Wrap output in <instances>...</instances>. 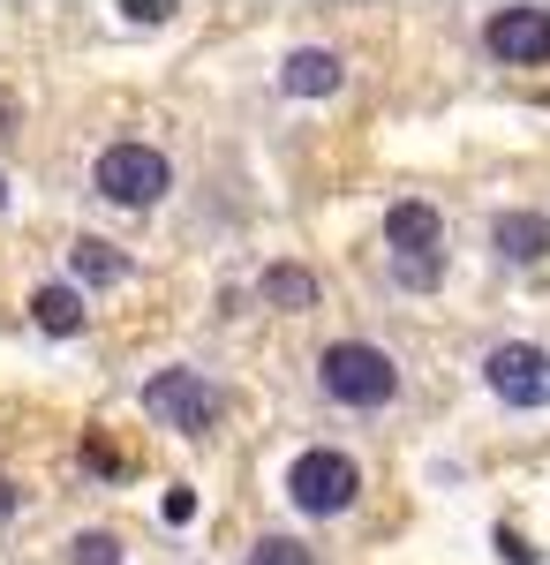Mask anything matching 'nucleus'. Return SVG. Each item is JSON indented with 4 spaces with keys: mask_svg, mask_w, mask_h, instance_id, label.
<instances>
[{
    "mask_svg": "<svg viewBox=\"0 0 550 565\" xmlns=\"http://www.w3.org/2000/svg\"><path fill=\"white\" fill-rule=\"evenodd\" d=\"M309 377H317V399L339 407V415H384V407L400 399V362H392V348L362 340V332L325 340Z\"/></svg>",
    "mask_w": 550,
    "mask_h": 565,
    "instance_id": "1",
    "label": "nucleus"
},
{
    "mask_svg": "<svg viewBox=\"0 0 550 565\" xmlns=\"http://www.w3.org/2000/svg\"><path fill=\"white\" fill-rule=\"evenodd\" d=\"M167 189H173V159L159 143L121 136V143H106L91 159V196L114 204V212H151V204H167Z\"/></svg>",
    "mask_w": 550,
    "mask_h": 565,
    "instance_id": "2",
    "label": "nucleus"
},
{
    "mask_svg": "<svg viewBox=\"0 0 550 565\" xmlns=\"http://www.w3.org/2000/svg\"><path fill=\"white\" fill-rule=\"evenodd\" d=\"M287 505L302 521H347L362 505V468L339 445H302L287 460Z\"/></svg>",
    "mask_w": 550,
    "mask_h": 565,
    "instance_id": "3",
    "label": "nucleus"
},
{
    "mask_svg": "<svg viewBox=\"0 0 550 565\" xmlns=\"http://www.w3.org/2000/svg\"><path fill=\"white\" fill-rule=\"evenodd\" d=\"M144 415L173 437H212L219 415H226V392H219L197 362H167V370L144 377Z\"/></svg>",
    "mask_w": 550,
    "mask_h": 565,
    "instance_id": "4",
    "label": "nucleus"
},
{
    "mask_svg": "<svg viewBox=\"0 0 550 565\" xmlns=\"http://www.w3.org/2000/svg\"><path fill=\"white\" fill-rule=\"evenodd\" d=\"M483 385L498 407L512 415H543L550 407V348L536 340H498V348H483Z\"/></svg>",
    "mask_w": 550,
    "mask_h": 565,
    "instance_id": "5",
    "label": "nucleus"
},
{
    "mask_svg": "<svg viewBox=\"0 0 550 565\" xmlns=\"http://www.w3.org/2000/svg\"><path fill=\"white\" fill-rule=\"evenodd\" d=\"M483 53L506 68H550V8H498L483 23Z\"/></svg>",
    "mask_w": 550,
    "mask_h": 565,
    "instance_id": "6",
    "label": "nucleus"
},
{
    "mask_svg": "<svg viewBox=\"0 0 550 565\" xmlns=\"http://www.w3.org/2000/svg\"><path fill=\"white\" fill-rule=\"evenodd\" d=\"M384 249H392V257H430V249H445V212L423 204V196L384 204Z\"/></svg>",
    "mask_w": 550,
    "mask_h": 565,
    "instance_id": "7",
    "label": "nucleus"
},
{
    "mask_svg": "<svg viewBox=\"0 0 550 565\" xmlns=\"http://www.w3.org/2000/svg\"><path fill=\"white\" fill-rule=\"evenodd\" d=\"M490 249H498V264H512V271H528V264L550 257V218L543 212H498L490 218Z\"/></svg>",
    "mask_w": 550,
    "mask_h": 565,
    "instance_id": "8",
    "label": "nucleus"
},
{
    "mask_svg": "<svg viewBox=\"0 0 550 565\" xmlns=\"http://www.w3.org/2000/svg\"><path fill=\"white\" fill-rule=\"evenodd\" d=\"M317 295H325V287H317V271H309V264H295V257H272L264 271H256V302L279 309V317H309V309H317Z\"/></svg>",
    "mask_w": 550,
    "mask_h": 565,
    "instance_id": "9",
    "label": "nucleus"
},
{
    "mask_svg": "<svg viewBox=\"0 0 550 565\" xmlns=\"http://www.w3.org/2000/svg\"><path fill=\"white\" fill-rule=\"evenodd\" d=\"M339 84H347V61H339L332 45H295L279 61V90L287 98H332Z\"/></svg>",
    "mask_w": 550,
    "mask_h": 565,
    "instance_id": "10",
    "label": "nucleus"
},
{
    "mask_svg": "<svg viewBox=\"0 0 550 565\" xmlns=\"http://www.w3.org/2000/svg\"><path fill=\"white\" fill-rule=\"evenodd\" d=\"M31 324H39L45 340H76V332L91 324L84 287H76V279H45V287H31Z\"/></svg>",
    "mask_w": 550,
    "mask_h": 565,
    "instance_id": "11",
    "label": "nucleus"
},
{
    "mask_svg": "<svg viewBox=\"0 0 550 565\" xmlns=\"http://www.w3.org/2000/svg\"><path fill=\"white\" fill-rule=\"evenodd\" d=\"M68 271H76V287H121L136 264H128V249H114V242L76 234V242H68Z\"/></svg>",
    "mask_w": 550,
    "mask_h": 565,
    "instance_id": "12",
    "label": "nucleus"
},
{
    "mask_svg": "<svg viewBox=\"0 0 550 565\" xmlns=\"http://www.w3.org/2000/svg\"><path fill=\"white\" fill-rule=\"evenodd\" d=\"M61 565H128V543L114 527H76L68 551H61Z\"/></svg>",
    "mask_w": 550,
    "mask_h": 565,
    "instance_id": "13",
    "label": "nucleus"
},
{
    "mask_svg": "<svg viewBox=\"0 0 550 565\" xmlns=\"http://www.w3.org/2000/svg\"><path fill=\"white\" fill-rule=\"evenodd\" d=\"M242 565H317V551H309L302 535H279V527H272V535H256L250 551H242Z\"/></svg>",
    "mask_w": 550,
    "mask_h": 565,
    "instance_id": "14",
    "label": "nucleus"
},
{
    "mask_svg": "<svg viewBox=\"0 0 550 565\" xmlns=\"http://www.w3.org/2000/svg\"><path fill=\"white\" fill-rule=\"evenodd\" d=\"M445 279V249H430V257H392V287L400 295H430Z\"/></svg>",
    "mask_w": 550,
    "mask_h": 565,
    "instance_id": "15",
    "label": "nucleus"
},
{
    "mask_svg": "<svg viewBox=\"0 0 550 565\" xmlns=\"http://www.w3.org/2000/svg\"><path fill=\"white\" fill-rule=\"evenodd\" d=\"M159 521H167V527H189V521H197V490H189V482H173V490H167Z\"/></svg>",
    "mask_w": 550,
    "mask_h": 565,
    "instance_id": "16",
    "label": "nucleus"
},
{
    "mask_svg": "<svg viewBox=\"0 0 550 565\" xmlns=\"http://www.w3.org/2000/svg\"><path fill=\"white\" fill-rule=\"evenodd\" d=\"M84 460L98 468V476H128V452H114L106 437H84Z\"/></svg>",
    "mask_w": 550,
    "mask_h": 565,
    "instance_id": "17",
    "label": "nucleus"
},
{
    "mask_svg": "<svg viewBox=\"0 0 550 565\" xmlns=\"http://www.w3.org/2000/svg\"><path fill=\"white\" fill-rule=\"evenodd\" d=\"M173 0H121V23H167Z\"/></svg>",
    "mask_w": 550,
    "mask_h": 565,
    "instance_id": "18",
    "label": "nucleus"
},
{
    "mask_svg": "<svg viewBox=\"0 0 550 565\" xmlns=\"http://www.w3.org/2000/svg\"><path fill=\"white\" fill-rule=\"evenodd\" d=\"M498 558L506 565H536V551L520 543V527H498Z\"/></svg>",
    "mask_w": 550,
    "mask_h": 565,
    "instance_id": "19",
    "label": "nucleus"
},
{
    "mask_svg": "<svg viewBox=\"0 0 550 565\" xmlns=\"http://www.w3.org/2000/svg\"><path fill=\"white\" fill-rule=\"evenodd\" d=\"M15 513H23V482L0 476V521H15Z\"/></svg>",
    "mask_w": 550,
    "mask_h": 565,
    "instance_id": "20",
    "label": "nucleus"
},
{
    "mask_svg": "<svg viewBox=\"0 0 550 565\" xmlns=\"http://www.w3.org/2000/svg\"><path fill=\"white\" fill-rule=\"evenodd\" d=\"M0 212H8V174H0Z\"/></svg>",
    "mask_w": 550,
    "mask_h": 565,
    "instance_id": "21",
    "label": "nucleus"
},
{
    "mask_svg": "<svg viewBox=\"0 0 550 565\" xmlns=\"http://www.w3.org/2000/svg\"><path fill=\"white\" fill-rule=\"evenodd\" d=\"M0 129H8V106H0Z\"/></svg>",
    "mask_w": 550,
    "mask_h": 565,
    "instance_id": "22",
    "label": "nucleus"
}]
</instances>
